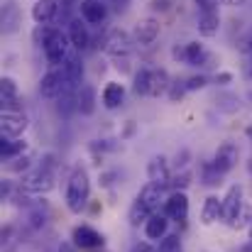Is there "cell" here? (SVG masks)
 <instances>
[{
	"label": "cell",
	"mask_w": 252,
	"mask_h": 252,
	"mask_svg": "<svg viewBox=\"0 0 252 252\" xmlns=\"http://www.w3.org/2000/svg\"><path fill=\"white\" fill-rule=\"evenodd\" d=\"M17 100H20V91H17L15 79L2 76L0 79V105H2V110H15Z\"/></svg>",
	"instance_id": "20"
},
{
	"label": "cell",
	"mask_w": 252,
	"mask_h": 252,
	"mask_svg": "<svg viewBox=\"0 0 252 252\" xmlns=\"http://www.w3.org/2000/svg\"><path fill=\"white\" fill-rule=\"evenodd\" d=\"M233 81V74H218L216 76V84H220V86H228Z\"/></svg>",
	"instance_id": "37"
},
{
	"label": "cell",
	"mask_w": 252,
	"mask_h": 252,
	"mask_svg": "<svg viewBox=\"0 0 252 252\" xmlns=\"http://www.w3.org/2000/svg\"><path fill=\"white\" fill-rule=\"evenodd\" d=\"M69 47H71L69 34L54 27V30H52V34L47 37L44 47H42V49H44V59H47V64H49L52 69L64 66V62L69 59Z\"/></svg>",
	"instance_id": "2"
},
{
	"label": "cell",
	"mask_w": 252,
	"mask_h": 252,
	"mask_svg": "<svg viewBox=\"0 0 252 252\" xmlns=\"http://www.w3.org/2000/svg\"><path fill=\"white\" fill-rule=\"evenodd\" d=\"M167 228H169L167 216L164 213H155L145 223V235H147V240H164L167 238Z\"/></svg>",
	"instance_id": "23"
},
{
	"label": "cell",
	"mask_w": 252,
	"mask_h": 252,
	"mask_svg": "<svg viewBox=\"0 0 252 252\" xmlns=\"http://www.w3.org/2000/svg\"><path fill=\"white\" fill-rule=\"evenodd\" d=\"M66 34H69V42H71V47H76V49H86V47H88V42H91L88 25H86L81 17L69 22V32H66Z\"/></svg>",
	"instance_id": "22"
},
{
	"label": "cell",
	"mask_w": 252,
	"mask_h": 252,
	"mask_svg": "<svg viewBox=\"0 0 252 252\" xmlns=\"http://www.w3.org/2000/svg\"><path fill=\"white\" fill-rule=\"evenodd\" d=\"M238 159H240L238 145L235 142H223L216 150V155H213V167L218 169L220 174H228V171H233V169L238 167Z\"/></svg>",
	"instance_id": "9"
},
{
	"label": "cell",
	"mask_w": 252,
	"mask_h": 252,
	"mask_svg": "<svg viewBox=\"0 0 252 252\" xmlns=\"http://www.w3.org/2000/svg\"><path fill=\"white\" fill-rule=\"evenodd\" d=\"M218 220H223V198L208 196L203 201V208H201V223L203 225H213Z\"/></svg>",
	"instance_id": "18"
},
{
	"label": "cell",
	"mask_w": 252,
	"mask_h": 252,
	"mask_svg": "<svg viewBox=\"0 0 252 252\" xmlns=\"http://www.w3.org/2000/svg\"><path fill=\"white\" fill-rule=\"evenodd\" d=\"M157 252H184V245H181V235H167L162 243H159V250Z\"/></svg>",
	"instance_id": "31"
},
{
	"label": "cell",
	"mask_w": 252,
	"mask_h": 252,
	"mask_svg": "<svg viewBox=\"0 0 252 252\" xmlns=\"http://www.w3.org/2000/svg\"><path fill=\"white\" fill-rule=\"evenodd\" d=\"M79 12H81V20L86 25H100L108 17V5L100 0H81Z\"/></svg>",
	"instance_id": "14"
},
{
	"label": "cell",
	"mask_w": 252,
	"mask_h": 252,
	"mask_svg": "<svg viewBox=\"0 0 252 252\" xmlns=\"http://www.w3.org/2000/svg\"><path fill=\"white\" fill-rule=\"evenodd\" d=\"M30 127V120L20 110H2L0 113V132L5 140H20Z\"/></svg>",
	"instance_id": "4"
},
{
	"label": "cell",
	"mask_w": 252,
	"mask_h": 252,
	"mask_svg": "<svg viewBox=\"0 0 252 252\" xmlns=\"http://www.w3.org/2000/svg\"><path fill=\"white\" fill-rule=\"evenodd\" d=\"M174 57L181 59V62L189 64V66H198V64H203V62L208 59V54H206V49H203L201 42H186L181 49L176 47V49H174Z\"/></svg>",
	"instance_id": "15"
},
{
	"label": "cell",
	"mask_w": 252,
	"mask_h": 252,
	"mask_svg": "<svg viewBox=\"0 0 252 252\" xmlns=\"http://www.w3.org/2000/svg\"><path fill=\"white\" fill-rule=\"evenodd\" d=\"M250 0H223V5H228V7H243V5H248Z\"/></svg>",
	"instance_id": "39"
},
{
	"label": "cell",
	"mask_w": 252,
	"mask_h": 252,
	"mask_svg": "<svg viewBox=\"0 0 252 252\" xmlns=\"http://www.w3.org/2000/svg\"><path fill=\"white\" fill-rule=\"evenodd\" d=\"M95 88L91 84H84L79 91H76V113H81V115H93L95 113Z\"/></svg>",
	"instance_id": "19"
},
{
	"label": "cell",
	"mask_w": 252,
	"mask_h": 252,
	"mask_svg": "<svg viewBox=\"0 0 252 252\" xmlns=\"http://www.w3.org/2000/svg\"><path fill=\"white\" fill-rule=\"evenodd\" d=\"M152 7L164 12V10H169V0H152Z\"/></svg>",
	"instance_id": "38"
},
{
	"label": "cell",
	"mask_w": 252,
	"mask_h": 252,
	"mask_svg": "<svg viewBox=\"0 0 252 252\" xmlns=\"http://www.w3.org/2000/svg\"><path fill=\"white\" fill-rule=\"evenodd\" d=\"M57 12H59V2L57 0H34V5H32V20L37 25L52 22L57 17Z\"/></svg>",
	"instance_id": "17"
},
{
	"label": "cell",
	"mask_w": 252,
	"mask_h": 252,
	"mask_svg": "<svg viewBox=\"0 0 252 252\" xmlns=\"http://www.w3.org/2000/svg\"><path fill=\"white\" fill-rule=\"evenodd\" d=\"M130 252H157L150 243H137V245H132V250Z\"/></svg>",
	"instance_id": "36"
},
{
	"label": "cell",
	"mask_w": 252,
	"mask_h": 252,
	"mask_svg": "<svg viewBox=\"0 0 252 252\" xmlns=\"http://www.w3.org/2000/svg\"><path fill=\"white\" fill-rule=\"evenodd\" d=\"M147 179L152 186H159V189H167L171 184V174H169V164L164 157H152L150 164H147Z\"/></svg>",
	"instance_id": "12"
},
{
	"label": "cell",
	"mask_w": 252,
	"mask_h": 252,
	"mask_svg": "<svg viewBox=\"0 0 252 252\" xmlns=\"http://www.w3.org/2000/svg\"><path fill=\"white\" fill-rule=\"evenodd\" d=\"M88 196H91V179H88L86 169L76 167L66 184V208L71 213H81L88 203Z\"/></svg>",
	"instance_id": "1"
},
{
	"label": "cell",
	"mask_w": 252,
	"mask_h": 252,
	"mask_svg": "<svg viewBox=\"0 0 252 252\" xmlns=\"http://www.w3.org/2000/svg\"><path fill=\"white\" fill-rule=\"evenodd\" d=\"M159 32H162V25L159 20L155 17H142L135 30H132V42L140 44V47H152L157 39H159Z\"/></svg>",
	"instance_id": "7"
},
{
	"label": "cell",
	"mask_w": 252,
	"mask_h": 252,
	"mask_svg": "<svg viewBox=\"0 0 252 252\" xmlns=\"http://www.w3.org/2000/svg\"><path fill=\"white\" fill-rule=\"evenodd\" d=\"M132 37L125 32V30H110L108 37H105V52L113 57V59H127L130 52H132Z\"/></svg>",
	"instance_id": "6"
},
{
	"label": "cell",
	"mask_w": 252,
	"mask_h": 252,
	"mask_svg": "<svg viewBox=\"0 0 252 252\" xmlns=\"http://www.w3.org/2000/svg\"><path fill=\"white\" fill-rule=\"evenodd\" d=\"M240 211H243V186L233 184L223 196V220L235 225L238 218H240Z\"/></svg>",
	"instance_id": "8"
},
{
	"label": "cell",
	"mask_w": 252,
	"mask_h": 252,
	"mask_svg": "<svg viewBox=\"0 0 252 252\" xmlns=\"http://www.w3.org/2000/svg\"><path fill=\"white\" fill-rule=\"evenodd\" d=\"M71 86L66 84V76H64V69H49L42 81H39V93L42 98H59L62 93H69Z\"/></svg>",
	"instance_id": "5"
},
{
	"label": "cell",
	"mask_w": 252,
	"mask_h": 252,
	"mask_svg": "<svg viewBox=\"0 0 252 252\" xmlns=\"http://www.w3.org/2000/svg\"><path fill=\"white\" fill-rule=\"evenodd\" d=\"M52 157H47V162L42 167L27 171L22 179H20V186L25 191H32V193H47L54 189V171H52Z\"/></svg>",
	"instance_id": "3"
},
{
	"label": "cell",
	"mask_w": 252,
	"mask_h": 252,
	"mask_svg": "<svg viewBox=\"0 0 252 252\" xmlns=\"http://www.w3.org/2000/svg\"><path fill=\"white\" fill-rule=\"evenodd\" d=\"M198 7H201V12L203 10H216V5H218V0H193Z\"/></svg>",
	"instance_id": "34"
},
{
	"label": "cell",
	"mask_w": 252,
	"mask_h": 252,
	"mask_svg": "<svg viewBox=\"0 0 252 252\" xmlns=\"http://www.w3.org/2000/svg\"><path fill=\"white\" fill-rule=\"evenodd\" d=\"M186 91H189V88H186V81H179V79H176V81H171V86H169V98L176 103Z\"/></svg>",
	"instance_id": "32"
},
{
	"label": "cell",
	"mask_w": 252,
	"mask_h": 252,
	"mask_svg": "<svg viewBox=\"0 0 252 252\" xmlns=\"http://www.w3.org/2000/svg\"><path fill=\"white\" fill-rule=\"evenodd\" d=\"M44 218H47V213H32V228H42L44 225Z\"/></svg>",
	"instance_id": "35"
},
{
	"label": "cell",
	"mask_w": 252,
	"mask_h": 252,
	"mask_svg": "<svg viewBox=\"0 0 252 252\" xmlns=\"http://www.w3.org/2000/svg\"><path fill=\"white\" fill-rule=\"evenodd\" d=\"M64 76H66V84L71 86V88H81L84 86V64L76 59V57H69L66 62H64Z\"/></svg>",
	"instance_id": "24"
},
{
	"label": "cell",
	"mask_w": 252,
	"mask_h": 252,
	"mask_svg": "<svg viewBox=\"0 0 252 252\" xmlns=\"http://www.w3.org/2000/svg\"><path fill=\"white\" fill-rule=\"evenodd\" d=\"M100 2H108V0H100Z\"/></svg>",
	"instance_id": "43"
},
{
	"label": "cell",
	"mask_w": 252,
	"mask_h": 252,
	"mask_svg": "<svg viewBox=\"0 0 252 252\" xmlns=\"http://www.w3.org/2000/svg\"><path fill=\"white\" fill-rule=\"evenodd\" d=\"M243 49H245V52H252V32L248 34V37H245V42H243Z\"/></svg>",
	"instance_id": "40"
},
{
	"label": "cell",
	"mask_w": 252,
	"mask_h": 252,
	"mask_svg": "<svg viewBox=\"0 0 252 252\" xmlns=\"http://www.w3.org/2000/svg\"><path fill=\"white\" fill-rule=\"evenodd\" d=\"M152 216H155V213H152L140 198H135V203H132V208H130V213H127V220H130V225H140V223H147Z\"/></svg>",
	"instance_id": "27"
},
{
	"label": "cell",
	"mask_w": 252,
	"mask_h": 252,
	"mask_svg": "<svg viewBox=\"0 0 252 252\" xmlns=\"http://www.w3.org/2000/svg\"><path fill=\"white\" fill-rule=\"evenodd\" d=\"M196 27H198L201 37H216L220 32V15H218V10H203L198 15Z\"/></svg>",
	"instance_id": "16"
},
{
	"label": "cell",
	"mask_w": 252,
	"mask_h": 252,
	"mask_svg": "<svg viewBox=\"0 0 252 252\" xmlns=\"http://www.w3.org/2000/svg\"><path fill=\"white\" fill-rule=\"evenodd\" d=\"M162 191L164 189H159V186H152V184H147L140 193H137V198L152 211V213H159V203H162Z\"/></svg>",
	"instance_id": "26"
},
{
	"label": "cell",
	"mask_w": 252,
	"mask_h": 252,
	"mask_svg": "<svg viewBox=\"0 0 252 252\" xmlns=\"http://www.w3.org/2000/svg\"><path fill=\"white\" fill-rule=\"evenodd\" d=\"M206 86H208V79H206V76H201V74H198V76L186 79V88H189V91H201V88H206Z\"/></svg>",
	"instance_id": "33"
},
{
	"label": "cell",
	"mask_w": 252,
	"mask_h": 252,
	"mask_svg": "<svg viewBox=\"0 0 252 252\" xmlns=\"http://www.w3.org/2000/svg\"><path fill=\"white\" fill-rule=\"evenodd\" d=\"M100 100H103V105H105L108 110H115V108H120V105L125 103V86L118 84V81H110V84L103 88V95H100Z\"/></svg>",
	"instance_id": "21"
},
{
	"label": "cell",
	"mask_w": 252,
	"mask_h": 252,
	"mask_svg": "<svg viewBox=\"0 0 252 252\" xmlns=\"http://www.w3.org/2000/svg\"><path fill=\"white\" fill-rule=\"evenodd\" d=\"M22 152H25V140H5V137H2V142H0V155H2L5 162L15 159V157L22 155Z\"/></svg>",
	"instance_id": "28"
},
{
	"label": "cell",
	"mask_w": 252,
	"mask_h": 252,
	"mask_svg": "<svg viewBox=\"0 0 252 252\" xmlns=\"http://www.w3.org/2000/svg\"><path fill=\"white\" fill-rule=\"evenodd\" d=\"M164 216L171 220H186L189 216V196L184 191H174L164 201Z\"/></svg>",
	"instance_id": "13"
},
{
	"label": "cell",
	"mask_w": 252,
	"mask_h": 252,
	"mask_svg": "<svg viewBox=\"0 0 252 252\" xmlns=\"http://www.w3.org/2000/svg\"><path fill=\"white\" fill-rule=\"evenodd\" d=\"M135 95H150V69H140L132 79Z\"/></svg>",
	"instance_id": "29"
},
{
	"label": "cell",
	"mask_w": 252,
	"mask_h": 252,
	"mask_svg": "<svg viewBox=\"0 0 252 252\" xmlns=\"http://www.w3.org/2000/svg\"><path fill=\"white\" fill-rule=\"evenodd\" d=\"M220 171L213 167V162H206L203 167H201V179H203V184L206 186H216V184H220Z\"/></svg>",
	"instance_id": "30"
},
{
	"label": "cell",
	"mask_w": 252,
	"mask_h": 252,
	"mask_svg": "<svg viewBox=\"0 0 252 252\" xmlns=\"http://www.w3.org/2000/svg\"><path fill=\"white\" fill-rule=\"evenodd\" d=\"M169 86H171V79L164 69H150V95L152 98L169 93Z\"/></svg>",
	"instance_id": "25"
},
{
	"label": "cell",
	"mask_w": 252,
	"mask_h": 252,
	"mask_svg": "<svg viewBox=\"0 0 252 252\" xmlns=\"http://www.w3.org/2000/svg\"><path fill=\"white\" fill-rule=\"evenodd\" d=\"M22 25V10L15 0H5L2 7H0V27H2V34H15Z\"/></svg>",
	"instance_id": "10"
},
{
	"label": "cell",
	"mask_w": 252,
	"mask_h": 252,
	"mask_svg": "<svg viewBox=\"0 0 252 252\" xmlns=\"http://www.w3.org/2000/svg\"><path fill=\"white\" fill-rule=\"evenodd\" d=\"M250 245H252V230H250Z\"/></svg>",
	"instance_id": "42"
},
{
	"label": "cell",
	"mask_w": 252,
	"mask_h": 252,
	"mask_svg": "<svg viewBox=\"0 0 252 252\" xmlns=\"http://www.w3.org/2000/svg\"><path fill=\"white\" fill-rule=\"evenodd\" d=\"M248 74H250V79H252V64H250V69H248Z\"/></svg>",
	"instance_id": "41"
},
{
	"label": "cell",
	"mask_w": 252,
	"mask_h": 252,
	"mask_svg": "<svg viewBox=\"0 0 252 252\" xmlns=\"http://www.w3.org/2000/svg\"><path fill=\"white\" fill-rule=\"evenodd\" d=\"M71 240H74V245L81 248V250H95V248H103V235H100L95 228H91V225H79V228H74Z\"/></svg>",
	"instance_id": "11"
}]
</instances>
